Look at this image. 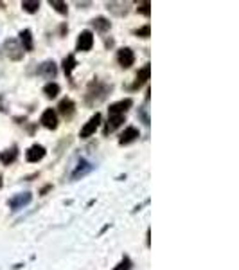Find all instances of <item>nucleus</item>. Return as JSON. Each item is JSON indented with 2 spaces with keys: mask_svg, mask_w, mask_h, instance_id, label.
<instances>
[{
  "mask_svg": "<svg viewBox=\"0 0 239 270\" xmlns=\"http://www.w3.org/2000/svg\"><path fill=\"white\" fill-rule=\"evenodd\" d=\"M149 74H151V68H149V65H144V67L137 72V80H135V83L131 85V90H137V88H140V86L144 85V83H148Z\"/></svg>",
  "mask_w": 239,
  "mask_h": 270,
  "instance_id": "obj_15",
  "label": "nucleus"
},
{
  "mask_svg": "<svg viewBox=\"0 0 239 270\" xmlns=\"http://www.w3.org/2000/svg\"><path fill=\"white\" fill-rule=\"evenodd\" d=\"M92 45H94V34H92V31L79 32V36H77V50L86 52V50L92 49Z\"/></svg>",
  "mask_w": 239,
  "mask_h": 270,
  "instance_id": "obj_7",
  "label": "nucleus"
},
{
  "mask_svg": "<svg viewBox=\"0 0 239 270\" xmlns=\"http://www.w3.org/2000/svg\"><path fill=\"white\" fill-rule=\"evenodd\" d=\"M4 49H5V54H7V58L13 60V62H20V60L23 58L22 45H20L18 40H14V38H9V40H5Z\"/></svg>",
  "mask_w": 239,
  "mask_h": 270,
  "instance_id": "obj_2",
  "label": "nucleus"
},
{
  "mask_svg": "<svg viewBox=\"0 0 239 270\" xmlns=\"http://www.w3.org/2000/svg\"><path fill=\"white\" fill-rule=\"evenodd\" d=\"M124 122V116H108V122L104 126V135L112 134Z\"/></svg>",
  "mask_w": 239,
  "mask_h": 270,
  "instance_id": "obj_16",
  "label": "nucleus"
},
{
  "mask_svg": "<svg viewBox=\"0 0 239 270\" xmlns=\"http://www.w3.org/2000/svg\"><path fill=\"white\" fill-rule=\"evenodd\" d=\"M117 62L119 65H121L122 68H130L133 63H135V54H133V50L128 49V47H124V49H121L117 52Z\"/></svg>",
  "mask_w": 239,
  "mask_h": 270,
  "instance_id": "obj_6",
  "label": "nucleus"
},
{
  "mask_svg": "<svg viewBox=\"0 0 239 270\" xmlns=\"http://www.w3.org/2000/svg\"><path fill=\"white\" fill-rule=\"evenodd\" d=\"M112 90V86L104 85V83H101V81H92L90 86H88V90H86L85 94V101L88 106H94V104L101 103L106 96H108V92Z\"/></svg>",
  "mask_w": 239,
  "mask_h": 270,
  "instance_id": "obj_1",
  "label": "nucleus"
},
{
  "mask_svg": "<svg viewBox=\"0 0 239 270\" xmlns=\"http://www.w3.org/2000/svg\"><path fill=\"white\" fill-rule=\"evenodd\" d=\"M40 122L45 126V128H49V130H56V128H58V116H56V112L52 108H47L45 112L41 114Z\"/></svg>",
  "mask_w": 239,
  "mask_h": 270,
  "instance_id": "obj_8",
  "label": "nucleus"
},
{
  "mask_svg": "<svg viewBox=\"0 0 239 270\" xmlns=\"http://www.w3.org/2000/svg\"><path fill=\"white\" fill-rule=\"evenodd\" d=\"M135 34L140 36V38H149V36H151V26H149V24H146V26L139 27V29L135 31Z\"/></svg>",
  "mask_w": 239,
  "mask_h": 270,
  "instance_id": "obj_25",
  "label": "nucleus"
},
{
  "mask_svg": "<svg viewBox=\"0 0 239 270\" xmlns=\"http://www.w3.org/2000/svg\"><path fill=\"white\" fill-rule=\"evenodd\" d=\"M43 94L47 96V98H56V96L59 94V85L58 83H47L45 86H43Z\"/></svg>",
  "mask_w": 239,
  "mask_h": 270,
  "instance_id": "obj_21",
  "label": "nucleus"
},
{
  "mask_svg": "<svg viewBox=\"0 0 239 270\" xmlns=\"http://www.w3.org/2000/svg\"><path fill=\"white\" fill-rule=\"evenodd\" d=\"M22 8L23 11H27V13H36L38 9H40V2H38V0H23Z\"/></svg>",
  "mask_w": 239,
  "mask_h": 270,
  "instance_id": "obj_22",
  "label": "nucleus"
},
{
  "mask_svg": "<svg viewBox=\"0 0 239 270\" xmlns=\"http://www.w3.org/2000/svg\"><path fill=\"white\" fill-rule=\"evenodd\" d=\"M92 170H94V166H92L90 162L85 160V158H81V160L77 162L76 170H74V173H72V180H79V178H83V176L88 175V173H90Z\"/></svg>",
  "mask_w": 239,
  "mask_h": 270,
  "instance_id": "obj_13",
  "label": "nucleus"
},
{
  "mask_svg": "<svg viewBox=\"0 0 239 270\" xmlns=\"http://www.w3.org/2000/svg\"><path fill=\"white\" fill-rule=\"evenodd\" d=\"M32 200V194L31 193H20V194H14V196L9 198V207L13 211H18V209H23L25 206H29Z\"/></svg>",
  "mask_w": 239,
  "mask_h": 270,
  "instance_id": "obj_4",
  "label": "nucleus"
},
{
  "mask_svg": "<svg viewBox=\"0 0 239 270\" xmlns=\"http://www.w3.org/2000/svg\"><path fill=\"white\" fill-rule=\"evenodd\" d=\"M131 104H133V101H131L130 98H128V99H121V101H117V103L110 104L108 116H124V114H126L128 110L131 108Z\"/></svg>",
  "mask_w": 239,
  "mask_h": 270,
  "instance_id": "obj_5",
  "label": "nucleus"
},
{
  "mask_svg": "<svg viewBox=\"0 0 239 270\" xmlns=\"http://www.w3.org/2000/svg\"><path fill=\"white\" fill-rule=\"evenodd\" d=\"M49 4H50V8H54L59 14H67V13H68L67 2H59V0H50Z\"/></svg>",
  "mask_w": 239,
  "mask_h": 270,
  "instance_id": "obj_23",
  "label": "nucleus"
},
{
  "mask_svg": "<svg viewBox=\"0 0 239 270\" xmlns=\"http://www.w3.org/2000/svg\"><path fill=\"white\" fill-rule=\"evenodd\" d=\"M140 119H142V121H144V124H149V116H148V108H142V110H140Z\"/></svg>",
  "mask_w": 239,
  "mask_h": 270,
  "instance_id": "obj_27",
  "label": "nucleus"
},
{
  "mask_svg": "<svg viewBox=\"0 0 239 270\" xmlns=\"http://www.w3.org/2000/svg\"><path fill=\"white\" fill-rule=\"evenodd\" d=\"M151 2H148V0H146V2H139V8H137V11H139L140 14H144V16H149V14H151Z\"/></svg>",
  "mask_w": 239,
  "mask_h": 270,
  "instance_id": "obj_24",
  "label": "nucleus"
},
{
  "mask_svg": "<svg viewBox=\"0 0 239 270\" xmlns=\"http://www.w3.org/2000/svg\"><path fill=\"white\" fill-rule=\"evenodd\" d=\"M101 124V114L99 112H95L94 116L88 119V121L85 122V126L81 128V132H79V135H81V139H88L90 135L95 134V130L99 128Z\"/></svg>",
  "mask_w": 239,
  "mask_h": 270,
  "instance_id": "obj_3",
  "label": "nucleus"
},
{
  "mask_svg": "<svg viewBox=\"0 0 239 270\" xmlns=\"http://www.w3.org/2000/svg\"><path fill=\"white\" fill-rule=\"evenodd\" d=\"M58 110H59V114L65 117V119H70V117L74 116V112H76V104H74L72 99L65 98V99H61V101H59Z\"/></svg>",
  "mask_w": 239,
  "mask_h": 270,
  "instance_id": "obj_14",
  "label": "nucleus"
},
{
  "mask_svg": "<svg viewBox=\"0 0 239 270\" xmlns=\"http://www.w3.org/2000/svg\"><path fill=\"white\" fill-rule=\"evenodd\" d=\"M0 188H2V176H0Z\"/></svg>",
  "mask_w": 239,
  "mask_h": 270,
  "instance_id": "obj_28",
  "label": "nucleus"
},
{
  "mask_svg": "<svg viewBox=\"0 0 239 270\" xmlns=\"http://www.w3.org/2000/svg\"><path fill=\"white\" fill-rule=\"evenodd\" d=\"M106 8L115 16H126L130 13V4L128 2H106Z\"/></svg>",
  "mask_w": 239,
  "mask_h": 270,
  "instance_id": "obj_12",
  "label": "nucleus"
},
{
  "mask_svg": "<svg viewBox=\"0 0 239 270\" xmlns=\"http://www.w3.org/2000/svg\"><path fill=\"white\" fill-rule=\"evenodd\" d=\"M139 137H140V132L137 130L135 126H128L126 130L121 134V137H119V144L126 146V144H131L133 140H137Z\"/></svg>",
  "mask_w": 239,
  "mask_h": 270,
  "instance_id": "obj_10",
  "label": "nucleus"
},
{
  "mask_svg": "<svg viewBox=\"0 0 239 270\" xmlns=\"http://www.w3.org/2000/svg\"><path fill=\"white\" fill-rule=\"evenodd\" d=\"M16 157H18V150H16V146H13L11 150H5V152L0 153V160H2L4 166L13 164V162L16 160Z\"/></svg>",
  "mask_w": 239,
  "mask_h": 270,
  "instance_id": "obj_18",
  "label": "nucleus"
},
{
  "mask_svg": "<svg viewBox=\"0 0 239 270\" xmlns=\"http://www.w3.org/2000/svg\"><path fill=\"white\" fill-rule=\"evenodd\" d=\"M56 74H58V67L54 62H45L38 67V76L45 78V80H54Z\"/></svg>",
  "mask_w": 239,
  "mask_h": 270,
  "instance_id": "obj_9",
  "label": "nucleus"
},
{
  "mask_svg": "<svg viewBox=\"0 0 239 270\" xmlns=\"http://www.w3.org/2000/svg\"><path fill=\"white\" fill-rule=\"evenodd\" d=\"M130 266H131V261H130V258H124V260L119 263L117 266L113 270H130Z\"/></svg>",
  "mask_w": 239,
  "mask_h": 270,
  "instance_id": "obj_26",
  "label": "nucleus"
},
{
  "mask_svg": "<svg viewBox=\"0 0 239 270\" xmlns=\"http://www.w3.org/2000/svg\"><path fill=\"white\" fill-rule=\"evenodd\" d=\"M20 42H22V49L23 52L27 50V52H31L32 49H34V44H32V34L29 29H23V31H20Z\"/></svg>",
  "mask_w": 239,
  "mask_h": 270,
  "instance_id": "obj_17",
  "label": "nucleus"
},
{
  "mask_svg": "<svg viewBox=\"0 0 239 270\" xmlns=\"http://www.w3.org/2000/svg\"><path fill=\"white\" fill-rule=\"evenodd\" d=\"M45 153H47L45 148H43L41 144H32L31 148L25 152V158H27L29 162H38L45 157Z\"/></svg>",
  "mask_w": 239,
  "mask_h": 270,
  "instance_id": "obj_11",
  "label": "nucleus"
},
{
  "mask_svg": "<svg viewBox=\"0 0 239 270\" xmlns=\"http://www.w3.org/2000/svg\"><path fill=\"white\" fill-rule=\"evenodd\" d=\"M92 26H94L95 31H99V32H106L110 31V27H112V24H110L108 18H104V16H97L92 20Z\"/></svg>",
  "mask_w": 239,
  "mask_h": 270,
  "instance_id": "obj_19",
  "label": "nucleus"
},
{
  "mask_svg": "<svg viewBox=\"0 0 239 270\" xmlns=\"http://www.w3.org/2000/svg\"><path fill=\"white\" fill-rule=\"evenodd\" d=\"M76 65H77V62H76V58H74V54H68L67 58L63 60V70L68 78L72 76V70L76 68Z\"/></svg>",
  "mask_w": 239,
  "mask_h": 270,
  "instance_id": "obj_20",
  "label": "nucleus"
}]
</instances>
